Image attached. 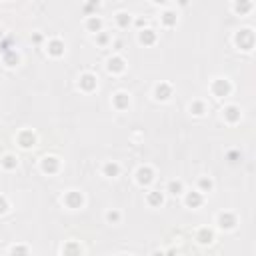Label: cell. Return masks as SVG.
<instances>
[{
	"label": "cell",
	"mask_w": 256,
	"mask_h": 256,
	"mask_svg": "<svg viewBox=\"0 0 256 256\" xmlns=\"http://www.w3.org/2000/svg\"><path fill=\"white\" fill-rule=\"evenodd\" d=\"M54 166H56L54 158H46V162H44V170H54Z\"/></svg>",
	"instance_id": "7a4b0ae2"
},
{
	"label": "cell",
	"mask_w": 256,
	"mask_h": 256,
	"mask_svg": "<svg viewBox=\"0 0 256 256\" xmlns=\"http://www.w3.org/2000/svg\"><path fill=\"white\" fill-rule=\"evenodd\" d=\"M106 172H108V174H116V172H118V166H114V164L110 166V164H108V166H106Z\"/></svg>",
	"instance_id": "3957f363"
},
{
	"label": "cell",
	"mask_w": 256,
	"mask_h": 256,
	"mask_svg": "<svg viewBox=\"0 0 256 256\" xmlns=\"http://www.w3.org/2000/svg\"><path fill=\"white\" fill-rule=\"evenodd\" d=\"M198 202H200V198L196 194L194 196H188V204H198Z\"/></svg>",
	"instance_id": "277c9868"
},
{
	"label": "cell",
	"mask_w": 256,
	"mask_h": 256,
	"mask_svg": "<svg viewBox=\"0 0 256 256\" xmlns=\"http://www.w3.org/2000/svg\"><path fill=\"white\" fill-rule=\"evenodd\" d=\"M170 190H172L174 194H176V192L180 190V184H178V182H172V184H170Z\"/></svg>",
	"instance_id": "5b68a950"
},
{
	"label": "cell",
	"mask_w": 256,
	"mask_h": 256,
	"mask_svg": "<svg viewBox=\"0 0 256 256\" xmlns=\"http://www.w3.org/2000/svg\"><path fill=\"white\" fill-rule=\"evenodd\" d=\"M6 210V204H4V200H0V212Z\"/></svg>",
	"instance_id": "52a82bcc"
},
{
	"label": "cell",
	"mask_w": 256,
	"mask_h": 256,
	"mask_svg": "<svg viewBox=\"0 0 256 256\" xmlns=\"http://www.w3.org/2000/svg\"><path fill=\"white\" fill-rule=\"evenodd\" d=\"M52 52H54V54L60 52V44H58V42H54V44H52Z\"/></svg>",
	"instance_id": "8992f818"
},
{
	"label": "cell",
	"mask_w": 256,
	"mask_h": 256,
	"mask_svg": "<svg viewBox=\"0 0 256 256\" xmlns=\"http://www.w3.org/2000/svg\"><path fill=\"white\" fill-rule=\"evenodd\" d=\"M138 180L140 182H150L152 180V176H150V170H140V172H138Z\"/></svg>",
	"instance_id": "6da1fadb"
}]
</instances>
